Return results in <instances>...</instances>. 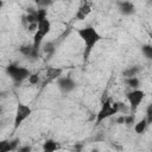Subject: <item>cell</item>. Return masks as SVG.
<instances>
[{
	"mask_svg": "<svg viewBox=\"0 0 152 152\" xmlns=\"http://www.w3.org/2000/svg\"><path fill=\"white\" fill-rule=\"evenodd\" d=\"M77 34H78V37L82 39V42L84 43V46H86L84 57H86V58L90 55L93 48H94L100 40H102V36H101L93 26H84V27L77 28Z\"/></svg>",
	"mask_w": 152,
	"mask_h": 152,
	"instance_id": "6da1fadb",
	"label": "cell"
},
{
	"mask_svg": "<svg viewBox=\"0 0 152 152\" xmlns=\"http://www.w3.org/2000/svg\"><path fill=\"white\" fill-rule=\"evenodd\" d=\"M51 31V21L48 18L40 19L37 21V31L33 34V51H34V57L38 56V51L40 48V44L43 42V39L45 38L46 34H49Z\"/></svg>",
	"mask_w": 152,
	"mask_h": 152,
	"instance_id": "7a4b0ae2",
	"label": "cell"
},
{
	"mask_svg": "<svg viewBox=\"0 0 152 152\" xmlns=\"http://www.w3.org/2000/svg\"><path fill=\"white\" fill-rule=\"evenodd\" d=\"M119 114V107H118V102H113L110 99H107L106 101H103L99 113L96 114V120H95V125H100L102 121H104L106 119Z\"/></svg>",
	"mask_w": 152,
	"mask_h": 152,
	"instance_id": "3957f363",
	"label": "cell"
},
{
	"mask_svg": "<svg viewBox=\"0 0 152 152\" xmlns=\"http://www.w3.org/2000/svg\"><path fill=\"white\" fill-rule=\"evenodd\" d=\"M6 71L10 75V77L12 78V81L15 82V83L23 82L24 80L28 78L30 75H31V72H30V70L27 68L19 66V65H15V64H10L6 68Z\"/></svg>",
	"mask_w": 152,
	"mask_h": 152,
	"instance_id": "277c9868",
	"label": "cell"
},
{
	"mask_svg": "<svg viewBox=\"0 0 152 152\" xmlns=\"http://www.w3.org/2000/svg\"><path fill=\"white\" fill-rule=\"evenodd\" d=\"M144 99H145V91L141 89H132L129 93H127V101L129 103L131 112L134 113Z\"/></svg>",
	"mask_w": 152,
	"mask_h": 152,
	"instance_id": "5b68a950",
	"label": "cell"
},
{
	"mask_svg": "<svg viewBox=\"0 0 152 152\" xmlns=\"http://www.w3.org/2000/svg\"><path fill=\"white\" fill-rule=\"evenodd\" d=\"M31 114H32L31 107H28L25 103H18L15 109V115H14V128L17 129Z\"/></svg>",
	"mask_w": 152,
	"mask_h": 152,
	"instance_id": "8992f818",
	"label": "cell"
},
{
	"mask_svg": "<svg viewBox=\"0 0 152 152\" xmlns=\"http://www.w3.org/2000/svg\"><path fill=\"white\" fill-rule=\"evenodd\" d=\"M76 82L71 77H61L57 80V87L62 93H70L76 88Z\"/></svg>",
	"mask_w": 152,
	"mask_h": 152,
	"instance_id": "52a82bcc",
	"label": "cell"
},
{
	"mask_svg": "<svg viewBox=\"0 0 152 152\" xmlns=\"http://www.w3.org/2000/svg\"><path fill=\"white\" fill-rule=\"evenodd\" d=\"M20 140L18 138L12 139V140H1L0 141V152H11V151H17L20 146Z\"/></svg>",
	"mask_w": 152,
	"mask_h": 152,
	"instance_id": "ba28073f",
	"label": "cell"
},
{
	"mask_svg": "<svg viewBox=\"0 0 152 152\" xmlns=\"http://www.w3.org/2000/svg\"><path fill=\"white\" fill-rule=\"evenodd\" d=\"M118 10L122 15H132L135 12V6L131 1H119Z\"/></svg>",
	"mask_w": 152,
	"mask_h": 152,
	"instance_id": "9c48e42d",
	"label": "cell"
},
{
	"mask_svg": "<svg viewBox=\"0 0 152 152\" xmlns=\"http://www.w3.org/2000/svg\"><path fill=\"white\" fill-rule=\"evenodd\" d=\"M62 72H63V69H61V68L49 66V68L46 69V72H45V80H46L48 82L57 81L58 78L62 77Z\"/></svg>",
	"mask_w": 152,
	"mask_h": 152,
	"instance_id": "30bf717a",
	"label": "cell"
},
{
	"mask_svg": "<svg viewBox=\"0 0 152 152\" xmlns=\"http://www.w3.org/2000/svg\"><path fill=\"white\" fill-rule=\"evenodd\" d=\"M93 8L89 2H82V5L78 7L77 12H76V19L77 20H84L90 13H91Z\"/></svg>",
	"mask_w": 152,
	"mask_h": 152,
	"instance_id": "8fae6325",
	"label": "cell"
},
{
	"mask_svg": "<svg viewBox=\"0 0 152 152\" xmlns=\"http://www.w3.org/2000/svg\"><path fill=\"white\" fill-rule=\"evenodd\" d=\"M58 148L59 145L55 139H46L43 144V152H56Z\"/></svg>",
	"mask_w": 152,
	"mask_h": 152,
	"instance_id": "7c38bea8",
	"label": "cell"
},
{
	"mask_svg": "<svg viewBox=\"0 0 152 152\" xmlns=\"http://www.w3.org/2000/svg\"><path fill=\"white\" fill-rule=\"evenodd\" d=\"M147 126H148V124H147L146 118H142L141 120H139V121L134 125V132H135L137 134H142V133L146 131Z\"/></svg>",
	"mask_w": 152,
	"mask_h": 152,
	"instance_id": "4fadbf2b",
	"label": "cell"
},
{
	"mask_svg": "<svg viewBox=\"0 0 152 152\" xmlns=\"http://www.w3.org/2000/svg\"><path fill=\"white\" fill-rule=\"evenodd\" d=\"M139 71H140V68H139V66H131V68L126 69V70L122 72V75L125 76V78L135 77V76H137V74H138Z\"/></svg>",
	"mask_w": 152,
	"mask_h": 152,
	"instance_id": "5bb4252c",
	"label": "cell"
},
{
	"mask_svg": "<svg viewBox=\"0 0 152 152\" xmlns=\"http://www.w3.org/2000/svg\"><path fill=\"white\" fill-rule=\"evenodd\" d=\"M126 84L132 89H139L140 81L137 76L135 77H129V78H126Z\"/></svg>",
	"mask_w": 152,
	"mask_h": 152,
	"instance_id": "9a60e30c",
	"label": "cell"
},
{
	"mask_svg": "<svg viewBox=\"0 0 152 152\" xmlns=\"http://www.w3.org/2000/svg\"><path fill=\"white\" fill-rule=\"evenodd\" d=\"M20 52L25 56L28 57H34V51H33V46L32 45H23L20 48Z\"/></svg>",
	"mask_w": 152,
	"mask_h": 152,
	"instance_id": "2e32d148",
	"label": "cell"
},
{
	"mask_svg": "<svg viewBox=\"0 0 152 152\" xmlns=\"http://www.w3.org/2000/svg\"><path fill=\"white\" fill-rule=\"evenodd\" d=\"M141 51H142L144 56H145L147 59H152V45H151V44H145V45H142Z\"/></svg>",
	"mask_w": 152,
	"mask_h": 152,
	"instance_id": "e0dca14e",
	"label": "cell"
},
{
	"mask_svg": "<svg viewBox=\"0 0 152 152\" xmlns=\"http://www.w3.org/2000/svg\"><path fill=\"white\" fill-rule=\"evenodd\" d=\"M135 125V115L134 114H126L125 115V125L126 126H133Z\"/></svg>",
	"mask_w": 152,
	"mask_h": 152,
	"instance_id": "ac0fdd59",
	"label": "cell"
},
{
	"mask_svg": "<svg viewBox=\"0 0 152 152\" xmlns=\"http://www.w3.org/2000/svg\"><path fill=\"white\" fill-rule=\"evenodd\" d=\"M146 120H147V124H152V103H150L146 108Z\"/></svg>",
	"mask_w": 152,
	"mask_h": 152,
	"instance_id": "d6986e66",
	"label": "cell"
},
{
	"mask_svg": "<svg viewBox=\"0 0 152 152\" xmlns=\"http://www.w3.org/2000/svg\"><path fill=\"white\" fill-rule=\"evenodd\" d=\"M44 51H45L46 53H52V52L55 51V46H53V43H51V42L46 43V44L44 45Z\"/></svg>",
	"mask_w": 152,
	"mask_h": 152,
	"instance_id": "ffe728a7",
	"label": "cell"
},
{
	"mask_svg": "<svg viewBox=\"0 0 152 152\" xmlns=\"http://www.w3.org/2000/svg\"><path fill=\"white\" fill-rule=\"evenodd\" d=\"M27 80H28V83H31V84H37V83L39 82V76H38V74H31Z\"/></svg>",
	"mask_w": 152,
	"mask_h": 152,
	"instance_id": "44dd1931",
	"label": "cell"
},
{
	"mask_svg": "<svg viewBox=\"0 0 152 152\" xmlns=\"http://www.w3.org/2000/svg\"><path fill=\"white\" fill-rule=\"evenodd\" d=\"M32 151V147L30 146V145H24V146H20L18 150H17V152H31Z\"/></svg>",
	"mask_w": 152,
	"mask_h": 152,
	"instance_id": "7402d4cb",
	"label": "cell"
},
{
	"mask_svg": "<svg viewBox=\"0 0 152 152\" xmlns=\"http://www.w3.org/2000/svg\"><path fill=\"white\" fill-rule=\"evenodd\" d=\"M115 122H116L118 125H125V115H120L119 118H116Z\"/></svg>",
	"mask_w": 152,
	"mask_h": 152,
	"instance_id": "603a6c76",
	"label": "cell"
},
{
	"mask_svg": "<svg viewBox=\"0 0 152 152\" xmlns=\"http://www.w3.org/2000/svg\"><path fill=\"white\" fill-rule=\"evenodd\" d=\"M90 152H100V150H99V148H93Z\"/></svg>",
	"mask_w": 152,
	"mask_h": 152,
	"instance_id": "cb8c5ba5",
	"label": "cell"
}]
</instances>
